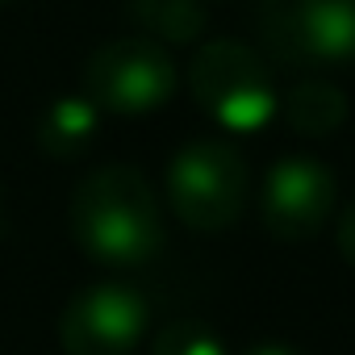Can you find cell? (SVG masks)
Wrapping results in <instances>:
<instances>
[{
  "instance_id": "cell-7",
  "label": "cell",
  "mask_w": 355,
  "mask_h": 355,
  "mask_svg": "<svg viewBox=\"0 0 355 355\" xmlns=\"http://www.w3.org/2000/svg\"><path fill=\"white\" fill-rule=\"evenodd\" d=\"M338 201V180L322 159L309 155H280L259 189V214L272 239L280 243H305L313 239Z\"/></svg>"
},
{
  "instance_id": "cell-3",
  "label": "cell",
  "mask_w": 355,
  "mask_h": 355,
  "mask_svg": "<svg viewBox=\"0 0 355 355\" xmlns=\"http://www.w3.org/2000/svg\"><path fill=\"white\" fill-rule=\"evenodd\" d=\"M167 201L189 230L218 234L239 222L247 205V163L222 138H193L167 163Z\"/></svg>"
},
{
  "instance_id": "cell-10",
  "label": "cell",
  "mask_w": 355,
  "mask_h": 355,
  "mask_svg": "<svg viewBox=\"0 0 355 355\" xmlns=\"http://www.w3.org/2000/svg\"><path fill=\"white\" fill-rule=\"evenodd\" d=\"M125 13L159 46H193L205 34V0H125Z\"/></svg>"
},
{
  "instance_id": "cell-5",
  "label": "cell",
  "mask_w": 355,
  "mask_h": 355,
  "mask_svg": "<svg viewBox=\"0 0 355 355\" xmlns=\"http://www.w3.org/2000/svg\"><path fill=\"white\" fill-rule=\"evenodd\" d=\"M84 88L101 113L142 117L175 96V63L167 46L142 34L113 38L84 59Z\"/></svg>"
},
{
  "instance_id": "cell-6",
  "label": "cell",
  "mask_w": 355,
  "mask_h": 355,
  "mask_svg": "<svg viewBox=\"0 0 355 355\" xmlns=\"http://www.w3.org/2000/svg\"><path fill=\"white\" fill-rule=\"evenodd\" d=\"M150 322V305L121 280L80 288L59 313L63 355H134Z\"/></svg>"
},
{
  "instance_id": "cell-4",
  "label": "cell",
  "mask_w": 355,
  "mask_h": 355,
  "mask_svg": "<svg viewBox=\"0 0 355 355\" xmlns=\"http://www.w3.org/2000/svg\"><path fill=\"white\" fill-rule=\"evenodd\" d=\"M263 51L288 67H334L355 59V0H259Z\"/></svg>"
},
{
  "instance_id": "cell-2",
  "label": "cell",
  "mask_w": 355,
  "mask_h": 355,
  "mask_svg": "<svg viewBox=\"0 0 355 355\" xmlns=\"http://www.w3.org/2000/svg\"><path fill=\"white\" fill-rule=\"evenodd\" d=\"M189 88L197 109L234 134H259L280 105L268 59L234 38H214L193 55Z\"/></svg>"
},
{
  "instance_id": "cell-12",
  "label": "cell",
  "mask_w": 355,
  "mask_h": 355,
  "mask_svg": "<svg viewBox=\"0 0 355 355\" xmlns=\"http://www.w3.org/2000/svg\"><path fill=\"white\" fill-rule=\"evenodd\" d=\"M334 247H338V255L355 268V197L343 205V214H338V222H334Z\"/></svg>"
},
{
  "instance_id": "cell-11",
  "label": "cell",
  "mask_w": 355,
  "mask_h": 355,
  "mask_svg": "<svg viewBox=\"0 0 355 355\" xmlns=\"http://www.w3.org/2000/svg\"><path fill=\"white\" fill-rule=\"evenodd\" d=\"M150 355H226V343L209 322L175 318V322H163L155 330Z\"/></svg>"
},
{
  "instance_id": "cell-14",
  "label": "cell",
  "mask_w": 355,
  "mask_h": 355,
  "mask_svg": "<svg viewBox=\"0 0 355 355\" xmlns=\"http://www.w3.org/2000/svg\"><path fill=\"white\" fill-rule=\"evenodd\" d=\"M0 5H5V0H0Z\"/></svg>"
},
{
  "instance_id": "cell-8",
  "label": "cell",
  "mask_w": 355,
  "mask_h": 355,
  "mask_svg": "<svg viewBox=\"0 0 355 355\" xmlns=\"http://www.w3.org/2000/svg\"><path fill=\"white\" fill-rule=\"evenodd\" d=\"M101 134V109L88 92H71V96H55L38 121H34V142L46 159L67 163L80 159Z\"/></svg>"
},
{
  "instance_id": "cell-9",
  "label": "cell",
  "mask_w": 355,
  "mask_h": 355,
  "mask_svg": "<svg viewBox=\"0 0 355 355\" xmlns=\"http://www.w3.org/2000/svg\"><path fill=\"white\" fill-rule=\"evenodd\" d=\"M276 113H284V121H288L297 134H305V138H326V134H334V130L347 125L351 105H347V96H343L330 80H301V84H293V88L280 96Z\"/></svg>"
},
{
  "instance_id": "cell-1",
  "label": "cell",
  "mask_w": 355,
  "mask_h": 355,
  "mask_svg": "<svg viewBox=\"0 0 355 355\" xmlns=\"http://www.w3.org/2000/svg\"><path fill=\"white\" fill-rule=\"evenodd\" d=\"M71 243L105 268H138L163 251V209L150 180L130 163L88 171L67 205Z\"/></svg>"
},
{
  "instance_id": "cell-13",
  "label": "cell",
  "mask_w": 355,
  "mask_h": 355,
  "mask_svg": "<svg viewBox=\"0 0 355 355\" xmlns=\"http://www.w3.org/2000/svg\"><path fill=\"white\" fill-rule=\"evenodd\" d=\"M243 355H301V351L288 347V343H255V347H247Z\"/></svg>"
}]
</instances>
